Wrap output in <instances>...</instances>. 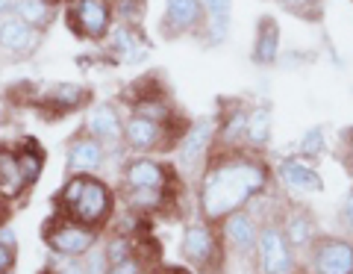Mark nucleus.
I'll return each mask as SVG.
<instances>
[{
    "instance_id": "9",
    "label": "nucleus",
    "mask_w": 353,
    "mask_h": 274,
    "mask_svg": "<svg viewBox=\"0 0 353 274\" xmlns=\"http://www.w3.org/2000/svg\"><path fill=\"white\" fill-rule=\"evenodd\" d=\"M315 166H318L315 159L301 157V153L280 157L271 166L274 183H277L285 195H292V198H309V195H321L327 183H324L321 171H318Z\"/></svg>"
},
{
    "instance_id": "18",
    "label": "nucleus",
    "mask_w": 353,
    "mask_h": 274,
    "mask_svg": "<svg viewBox=\"0 0 353 274\" xmlns=\"http://www.w3.org/2000/svg\"><path fill=\"white\" fill-rule=\"evenodd\" d=\"M283 57V30L274 15H259L256 30H253V45H250V62L256 68H271Z\"/></svg>"
},
{
    "instance_id": "20",
    "label": "nucleus",
    "mask_w": 353,
    "mask_h": 274,
    "mask_svg": "<svg viewBox=\"0 0 353 274\" xmlns=\"http://www.w3.org/2000/svg\"><path fill=\"white\" fill-rule=\"evenodd\" d=\"M201 6H203L206 24L197 45H203L206 50H215L230 39V30H233V0H201Z\"/></svg>"
},
{
    "instance_id": "10",
    "label": "nucleus",
    "mask_w": 353,
    "mask_h": 274,
    "mask_svg": "<svg viewBox=\"0 0 353 274\" xmlns=\"http://www.w3.org/2000/svg\"><path fill=\"white\" fill-rule=\"evenodd\" d=\"M309 274H353V239L339 233H321L303 254Z\"/></svg>"
},
{
    "instance_id": "31",
    "label": "nucleus",
    "mask_w": 353,
    "mask_h": 274,
    "mask_svg": "<svg viewBox=\"0 0 353 274\" xmlns=\"http://www.w3.org/2000/svg\"><path fill=\"white\" fill-rule=\"evenodd\" d=\"M41 274H88L85 262L80 260H62V257H50V262L41 268Z\"/></svg>"
},
{
    "instance_id": "28",
    "label": "nucleus",
    "mask_w": 353,
    "mask_h": 274,
    "mask_svg": "<svg viewBox=\"0 0 353 274\" xmlns=\"http://www.w3.org/2000/svg\"><path fill=\"white\" fill-rule=\"evenodd\" d=\"M112 12L118 24H145L148 0H112Z\"/></svg>"
},
{
    "instance_id": "5",
    "label": "nucleus",
    "mask_w": 353,
    "mask_h": 274,
    "mask_svg": "<svg viewBox=\"0 0 353 274\" xmlns=\"http://www.w3.org/2000/svg\"><path fill=\"white\" fill-rule=\"evenodd\" d=\"M118 177H121V189H148L168 195H180L176 186L185 183L176 174V168L159 159L157 153H127L118 166Z\"/></svg>"
},
{
    "instance_id": "16",
    "label": "nucleus",
    "mask_w": 353,
    "mask_h": 274,
    "mask_svg": "<svg viewBox=\"0 0 353 274\" xmlns=\"http://www.w3.org/2000/svg\"><path fill=\"white\" fill-rule=\"evenodd\" d=\"M124 112L115 106V104H94L88 109L83 130L92 133L97 141H103V148L109 150V159L112 157H127V148H124Z\"/></svg>"
},
{
    "instance_id": "17",
    "label": "nucleus",
    "mask_w": 353,
    "mask_h": 274,
    "mask_svg": "<svg viewBox=\"0 0 353 274\" xmlns=\"http://www.w3.org/2000/svg\"><path fill=\"white\" fill-rule=\"evenodd\" d=\"M106 162L109 150L103 148V141H97L85 130L71 136L68 148H65V174H101Z\"/></svg>"
},
{
    "instance_id": "4",
    "label": "nucleus",
    "mask_w": 353,
    "mask_h": 274,
    "mask_svg": "<svg viewBox=\"0 0 353 274\" xmlns=\"http://www.w3.org/2000/svg\"><path fill=\"white\" fill-rule=\"evenodd\" d=\"M215 136H218V118L203 115V118H192L189 130L176 141V148L171 150L174 168L185 183H197V177L203 174L206 162L215 150Z\"/></svg>"
},
{
    "instance_id": "27",
    "label": "nucleus",
    "mask_w": 353,
    "mask_h": 274,
    "mask_svg": "<svg viewBox=\"0 0 353 274\" xmlns=\"http://www.w3.org/2000/svg\"><path fill=\"white\" fill-rule=\"evenodd\" d=\"M330 148V141H327V127L324 124H315V127H309L306 133L301 136V145H297V153L301 157H309V159H321L324 153Z\"/></svg>"
},
{
    "instance_id": "19",
    "label": "nucleus",
    "mask_w": 353,
    "mask_h": 274,
    "mask_svg": "<svg viewBox=\"0 0 353 274\" xmlns=\"http://www.w3.org/2000/svg\"><path fill=\"white\" fill-rule=\"evenodd\" d=\"M280 222H283V230H285V239H289V245L294 248L297 257H303L306 248L321 236L318 218L312 215V210H306V206H289L285 204Z\"/></svg>"
},
{
    "instance_id": "11",
    "label": "nucleus",
    "mask_w": 353,
    "mask_h": 274,
    "mask_svg": "<svg viewBox=\"0 0 353 274\" xmlns=\"http://www.w3.org/2000/svg\"><path fill=\"white\" fill-rule=\"evenodd\" d=\"M206 24L201 0H165L157 32L165 41H180V39H201Z\"/></svg>"
},
{
    "instance_id": "8",
    "label": "nucleus",
    "mask_w": 353,
    "mask_h": 274,
    "mask_svg": "<svg viewBox=\"0 0 353 274\" xmlns=\"http://www.w3.org/2000/svg\"><path fill=\"white\" fill-rule=\"evenodd\" d=\"M62 18L65 27L88 45H103L109 30L115 27L112 0H68L62 6Z\"/></svg>"
},
{
    "instance_id": "23",
    "label": "nucleus",
    "mask_w": 353,
    "mask_h": 274,
    "mask_svg": "<svg viewBox=\"0 0 353 274\" xmlns=\"http://www.w3.org/2000/svg\"><path fill=\"white\" fill-rule=\"evenodd\" d=\"M274 139V109L271 104H250L248 112V130H245V148L253 153H265Z\"/></svg>"
},
{
    "instance_id": "21",
    "label": "nucleus",
    "mask_w": 353,
    "mask_h": 274,
    "mask_svg": "<svg viewBox=\"0 0 353 274\" xmlns=\"http://www.w3.org/2000/svg\"><path fill=\"white\" fill-rule=\"evenodd\" d=\"M248 112H250L248 101H227V104H221V115H215L218 118L215 148H245Z\"/></svg>"
},
{
    "instance_id": "25",
    "label": "nucleus",
    "mask_w": 353,
    "mask_h": 274,
    "mask_svg": "<svg viewBox=\"0 0 353 274\" xmlns=\"http://www.w3.org/2000/svg\"><path fill=\"white\" fill-rule=\"evenodd\" d=\"M15 15H18L21 21H27L32 30L48 32V30L53 27V21H57L59 9L50 6L48 0H18V3H15Z\"/></svg>"
},
{
    "instance_id": "14",
    "label": "nucleus",
    "mask_w": 353,
    "mask_h": 274,
    "mask_svg": "<svg viewBox=\"0 0 353 274\" xmlns=\"http://www.w3.org/2000/svg\"><path fill=\"white\" fill-rule=\"evenodd\" d=\"M92 104V89L80 83H53L48 89L36 92L32 106L44 115V121H57V118L74 115Z\"/></svg>"
},
{
    "instance_id": "36",
    "label": "nucleus",
    "mask_w": 353,
    "mask_h": 274,
    "mask_svg": "<svg viewBox=\"0 0 353 274\" xmlns=\"http://www.w3.org/2000/svg\"><path fill=\"white\" fill-rule=\"evenodd\" d=\"M15 3H18V0H0V18L12 15L15 12Z\"/></svg>"
},
{
    "instance_id": "15",
    "label": "nucleus",
    "mask_w": 353,
    "mask_h": 274,
    "mask_svg": "<svg viewBox=\"0 0 353 274\" xmlns=\"http://www.w3.org/2000/svg\"><path fill=\"white\" fill-rule=\"evenodd\" d=\"M103 57L115 65H141L150 57V39L145 27L139 24H118L109 30V36L103 41Z\"/></svg>"
},
{
    "instance_id": "3",
    "label": "nucleus",
    "mask_w": 353,
    "mask_h": 274,
    "mask_svg": "<svg viewBox=\"0 0 353 274\" xmlns=\"http://www.w3.org/2000/svg\"><path fill=\"white\" fill-rule=\"evenodd\" d=\"M180 257H183V266H189L194 274H224L230 257H227L221 227L197 213L192 222H185V227H183Z\"/></svg>"
},
{
    "instance_id": "12",
    "label": "nucleus",
    "mask_w": 353,
    "mask_h": 274,
    "mask_svg": "<svg viewBox=\"0 0 353 274\" xmlns=\"http://www.w3.org/2000/svg\"><path fill=\"white\" fill-rule=\"evenodd\" d=\"M259 224L262 218L250 210V206H241V210L230 213L227 218H221V236H224L227 245V257L239 260V262H253L256 254V239H259Z\"/></svg>"
},
{
    "instance_id": "24",
    "label": "nucleus",
    "mask_w": 353,
    "mask_h": 274,
    "mask_svg": "<svg viewBox=\"0 0 353 274\" xmlns=\"http://www.w3.org/2000/svg\"><path fill=\"white\" fill-rule=\"evenodd\" d=\"M12 148H15V157H18V166L21 171H24V180L30 183V189L41 180V174H44V166H48V153H44V148L39 145V139H18L12 141Z\"/></svg>"
},
{
    "instance_id": "37",
    "label": "nucleus",
    "mask_w": 353,
    "mask_h": 274,
    "mask_svg": "<svg viewBox=\"0 0 353 274\" xmlns=\"http://www.w3.org/2000/svg\"><path fill=\"white\" fill-rule=\"evenodd\" d=\"M292 274H309V271H306V268H303V266H297V268H294V271H292Z\"/></svg>"
},
{
    "instance_id": "26",
    "label": "nucleus",
    "mask_w": 353,
    "mask_h": 274,
    "mask_svg": "<svg viewBox=\"0 0 353 274\" xmlns=\"http://www.w3.org/2000/svg\"><path fill=\"white\" fill-rule=\"evenodd\" d=\"M103 254L109 260V266H115V262H124L130 257H136L139 254V236H132V233H124V230H115V233H109L103 236Z\"/></svg>"
},
{
    "instance_id": "22",
    "label": "nucleus",
    "mask_w": 353,
    "mask_h": 274,
    "mask_svg": "<svg viewBox=\"0 0 353 274\" xmlns=\"http://www.w3.org/2000/svg\"><path fill=\"white\" fill-rule=\"evenodd\" d=\"M30 195V183L24 180V171L18 166L15 148L0 145V201L18 204Z\"/></svg>"
},
{
    "instance_id": "7",
    "label": "nucleus",
    "mask_w": 353,
    "mask_h": 274,
    "mask_svg": "<svg viewBox=\"0 0 353 274\" xmlns=\"http://www.w3.org/2000/svg\"><path fill=\"white\" fill-rule=\"evenodd\" d=\"M41 239H44V245H48L50 257L80 260L92 248H97L103 242V230H94L88 224L74 222V218H65L59 213H53L48 222L41 224Z\"/></svg>"
},
{
    "instance_id": "2",
    "label": "nucleus",
    "mask_w": 353,
    "mask_h": 274,
    "mask_svg": "<svg viewBox=\"0 0 353 274\" xmlns=\"http://www.w3.org/2000/svg\"><path fill=\"white\" fill-rule=\"evenodd\" d=\"M57 213L80 224L103 230L115 218V189L101 174H68L59 195H53Z\"/></svg>"
},
{
    "instance_id": "30",
    "label": "nucleus",
    "mask_w": 353,
    "mask_h": 274,
    "mask_svg": "<svg viewBox=\"0 0 353 274\" xmlns=\"http://www.w3.org/2000/svg\"><path fill=\"white\" fill-rule=\"evenodd\" d=\"M324 3L327 0H277L280 9H285L289 15L303 18V21H321Z\"/></svg>"
},
{
    "instance_id": "35",
    "label": "nucleus",
    "mask_w": 353,
    "mask_h": 274,
    "mask_svg": "<svg viewBox=\"0 0 353 274\" xmlns=\"http://www.w3.org/2000/svg\"><path fill=\"white\" fill-rule=\"evenodd\" d=\"M153 274H194L189 266H157Z\"/></svg>"
},
{
    "instance_id": "38",
    "label": "nucleus",
    "mask_w": 353,
    "mask_h": 274,
    "mask_svg": "<svg viewBox=\"0 0 353 274\" xmlns=\"http://www.w3.org/2000/svg\"><path fill=\"white\" fill-rule=\"evenodd\" d=\"M153 268H157V266H148L145 271H139V274H153Z\"/></svg>"
},
{
    "instance_id": "13",
    "label": "nucleus",
    "mask_w": 353,
    "mask_h": 274,
    "mask_svg": "<svg viewBox=\"0 0 353 274\" xmlns=\"http://www.w3.org/2000/svg\"><path fill=\"white\" fill-rule=\"evenodd\" d=\"M41 41H44V32L32 30L15 12L0 18V62L3 65H18L32 59L39 53Z\"/></svg>"
},
{
    "instance_id": "34",
    "label": "nucleus",
    "mask_w": 353,
    "mask_h": 274,
    "mask_svg": "<svg viewBox=\"0 0 353 274\" xmlns=\"http://www.w3.org/2000/svg\"><path fill=\"white\" fill-rule=\"evenodd\" d=\"M339 224L345 227V233L353 239V189L345 195V201L339 206Z\"/></svg>"
},
{
    "instance_id": "33",
    "label": "nucleus",
    "mask_w": 353,
    "mask_h": 274,
    "mask_svg": "<svg viewBox=\"0 0 353 274\" xmlns=\"http://www.w3.org/2000/svg\"><path fill=\"white\" fill-rule=\"evenodd\" d=\"M83 262H85V271H88V274H106V271H109V260H106V254H103L101 245L88 251V254L83 257Z\"/></svg>"
},
{
    "instance_id": "6",
    "label": "nucleus",
    "mask_w": 353,
    "mask_h": 274,
    "mask_svg": "<svg viewBox=\"0 0 353 274\" xmlns=\"http://www.w3.org/2000/svg\"><path fill=\"white\" fill-rule=\"evenodd\" d=\"M283 206L268 213L259 224L256 254H253V268H256V274H292L297 268V254L289 245V239H285V230L280 222Z\"/></svg>"
},
{
    "instance_id": "29",
    "label": "nucleus",
    "mask_w": 353,
    "mask_h": 274,
    "mask_svg": "<svg viewBox=\"0 0 353 274\" xmlns=\"http://www.w3.org/2000/svg\"><path fill=\"white\" fill-rule=\"evenodd\" d=\"M18 266V239L15 230L0 227V274H15Z\"/></svg>"
},
{
    "instance_id": "32",
    "label": "nucleus",
    "mask_w": 353,
    "mask_h": 274,
    "mask_svg": "<svg viewBox=\"0 0 353 274\" xmlns=\"http://www.w3.org/2000/svg\"><path fill=\"white\" fill-rule=\"evenodd\" d=\"M150 266V262L145 260V254H139L136 257H130V260H124V262H115V266H109V271L106 274H139V271H145Z\"/></svg>"
},
{
    "instance_id": "1",
    "label": "nucleus",
    "mask_w": 353,
    "mask_h": 274,
    "mask_svg": "<svg viewBox=\"0 0 353 274\" xmlns=\"http://www.w3.org/2000/svg\"><path fill=\"white\" fill-rule=\"evenodd\" d=\"M194 186L197 213L218 224L230 213L274 192V171L265 153H253L248 148H215Z\"/></svg>"
}]
</instances>
